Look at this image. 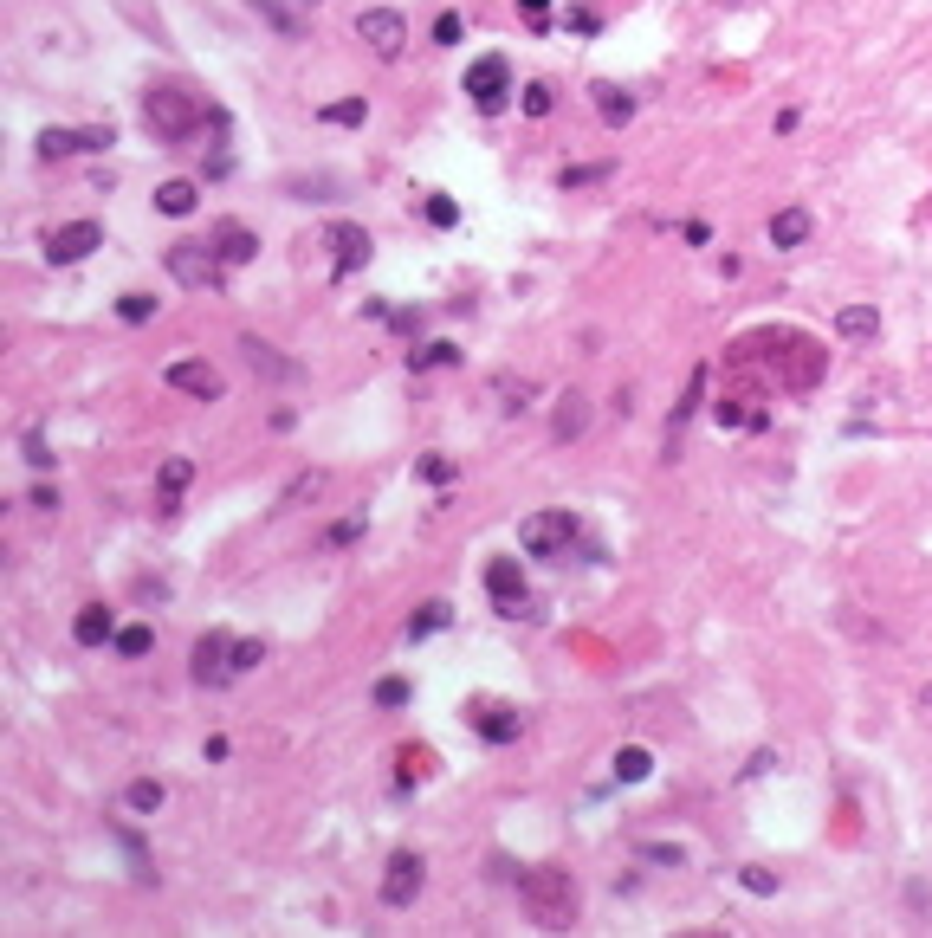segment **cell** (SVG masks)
<instances>
[{
	"label": "cell",
	"instance_id": "1",
	"mask_svg": "<svg viewBox=\"0 0 932 938\" xmlns=\"http://www.w3.org/2000/svg\"><path fill=\"white\" fill-rule=\"evenodd\" d=\"M208 117H221V110H208L188 85H149L143 91V123H149V136H162V143H188Z\"/></svg>",
	"mask_w": 932,
	"mask_h": 938
},
{
	"label": "cell",
	"instance_id": "2",
	"mask_svg": "<svg viewBox=\"0 0 932 938\" xmlns=\"http://www.w3.org/2000/svg\"><path fill=\"white\" fill-rule=\"evenodd\" d=\"M518 893H525L531 926H544V932H557V926H570V919H577V880H570V874H557V867L518 874Z\"/></svg>",
	"mask_w": 932,
	"mask_h": 938
},
{
	"label": "cell",
	"instance_id": "3",
	"mask_svg": "<svg viewBox=\"0 0 932 938\" xmlns=\"http://www.w3.org/2000/svg\"><path fill=\"white\" fill-rule=\"evenodd\" d=\"M577 531H583V518L564 512V505H551V512H531L518 524V550H525V557H564V550L577 544Z\"/></svg>",
	"mask_w": 932,
	"mask_h": 938
},
{
	"label": "cell",
	"instance_id": "4",
	"mask_svg": "<svg viewBox=\"0 0 932 938\" xmlns=\"http://www.w3.org/2000/svg\"><path fill=\"white\" fill-rule=\"evenodd\" d=\"M356 39H363L376 59H402L408 52V20L395 7H369V13H356Z\"/></svg>",
	"mask_w": 932,
	"mask_h": 938
},
{
	"label": "cell",
	"instance_id": "5",
	"mask_svg": "<svg viewBox=\"0 0 932 938\" xmlns=\"http://www.w3.org/2000/svg\"><path fill=\"white\" fill-rule=\"evenodd\" d=\"M421 880H428V861H421L415 848H395L389 854V867H382V906H415V893H421Z\"/></svg>",
	"mask_w": 932,
	"mask_h": 938
},
{
	"label": "cell",
	"instance_id": "6",
	"mask_svg": "<svg viewBox=\"0 0 932 938\" xmlns=\"http://www.w3.org/2000/svg\"><path fill=\"white\" fill-rule=\"evenodd\" d=\"M505 91H512V65H505L499 52H486V59L466 65V104H479V110H505Z\"/></svg>",
	"mask_w": 932,
	"mask_h": 938
},
{
	"label": "cell",
	"instance_id": "7",
	"mask_svg": "<svg viewBox=\"0 0 932 938\" xmlns=\"http://www.w3.org/2000/svg\"><path fill=\"white\" fill-rule=\"evenodd\" d=\"M98 246H104L98 220H72V227H52L46 233V259H52V266H78V259H91Z\"/></svg>",
	"mask_w": 932,
	"mask_h": 938
},
{
	"label": "cell",
	"instance_id": "8",
	"mask_svg": "<svg viewBox=\"0 0 932 938\" xmlns=\"http://www.w3.org/2000/svg\"><path fill=\"white\" fill-rule=\"evenodd\" d=\"M188 673H195L201 686H227V680H233V641H227L221 628L201 634V641L188 647Z\"/></svg>",
	"mask_w": 932,
	"mask_h": 938
},
{
	"label": "cell",
	"instance_id": "9",
	"mask_svg": "<svg viewBox=\"0 0 932 938\" xmlns=\"http://www.w3.org/2000/svg\"><path fill=\"white\" fill-rule=\"evenodd\" d=\"M162 376H169V389L195 395V402H221V395H227L221 369H214V363H201V356H175V363L162 369Z\"/></svg>",
	"mask_w": 932,
	"mask_h": 938
},
{
	"label": "cell",
	"instance_id": "10",
	"mask_svg": "<svg viewBox=\"0 0 932 938\" xmlns=\"http://www.w3.org/2000/svg\"><path fill=\"white\" fill-rule=\"evenodd\" d=\"M486 596H492V609H499V615H518V609H525V570H518L512 557H492L486 563Z\"/></svg>",
	"mask_w": 932,
	"mask_h": 938
},
{
	"label": "cell",
	"instance_id": "11",
	"mask_svg": "<svg viewBox=\"0 0 932 938\" xmlns=\"http://www.w3.org/2000/svg\"><path fill=\"white\" fill-rule=\"evenodd\" d=\"M39 156L59 162V156H78V149H111V123H91V130H39Z\"/></svg>",
	"mask_w": 932,
	"mask_h": 938
},
{
	"label": "cell",
	"instance_id": "12",
	"mask_svg": "<svg viewBox=\"0 0 932 938\" xmlns=\"http://www.w3.org/2000/svg\"><path fill=\"white\" fill-rule=\"evenodd\" d=\"M214 259L221 253H208V246H195V240H182L169 253V272H175V285H188V292H201V285H214Z\"/></svg>",
	"mask_w": 932,
	"mask_h": 938
},
{
	"label": "cell",
	"instance_id": "13",
	"mask_svg": "<svg viewBox=\"0 0 932 938\" xmlns=\"http://www.w3.org/2000/svg\"><path fill=\"white\" fill-rule=\"evenodd\" d=\"M324 240H331V253H337V272H356L369 259V233L356 227V220H331V233H324Z\"/></svg>",
	"mask_w": 932,
	"mask_h": 938
},
{
	"label": "cell",
	"instance_id": "14",
	"mask_svg": "<svg viewBox=\"0 0 932 938\" xmlns=\"http://www.w3.org/2000/svg\"><path fill=\"white\" fill-rule=\"evenodd\" d=\"M240 356L253 363V376H266V382H292V376H298L292 356H279L272 343H259V337H240Z\"/></svg>",
	"mask_w": 932,
	"mask_h": 938
},
{
	"label": "cell",
	"instance_id": "15",
	"mask_svg": "<svg viewBox=\"0 0 932 938\" xmlns=\"http://www.w3.org/2000/svg\"><path fill=\"white\" fill-rule=\"evenodd\" d=\"M214 253H221V266H246V259H259V233L240 227V220H227V227L214 233Z\"/></svg>",
	"mask_w": 932,
	"mask_h": 938
},
{
	"label": "cell",
	"instance_id": "16",
	"mask_svg": "<svg viewBox=\"0 0 932 938\" xmlns=\"http://www.w3.org/2000/svg\"><path fill=\"white\" fill-rule=\"evenodd\" d=\"M72 641H78V647H104V641H117V615L104 609V602L78 609V622H72Z\"/></svg>",
	"mask_w": 932,
	"mask_h": 938
},
{
	"label": "cell",
	"instance_id": "17",
	"mask_svg": "<svg viewBox=\"0 0 932 938\" xmlns=\"http://www.w3.org/2000/svg\"><path fill=\"white\" fill-rule=\"evenodd\" d=\"M195 208H201V188H195V182H182V175H175V182H156V214L188 220Z\"/></svg>",
	"mask_w": 932,
	"mask_h": 938
},
{
	"label": "cell",
	"instance_id": "18",
	"mask_svg": "<svg viewBox=\"0 0 932 938\" xmlns=\"http://www.w3.org/2000/svg\"><path fill=\"white\" fill-rule=\"evenodd\" d=\"M473 719H479V738H486V744H512L518 731H525V719L505 712V706H473Z\"/></svg>",
	"mask_w": 932,
	"mask_h": 938
},
{
	"label": "cell",
	"instance_id": "19",
	"mask_svg": "<svg viewBox=\"0 0 932 938\" xmlns=\"http://www.w3.org/2000/svg\"><path fill=\"white\" fill-rule=\"evenodd\" d=\"M835 330H842L848 343H874L881 337V311L874 305H848V311H835Z\"/></svg>",
	"mask_w": 932,
	"mask_h": 938
},
{
	"label": "cell",
	"instance_id": "20",
	"mask_svg": "<svg viewBox=\"0 0 932 938\" xmlns=\"http://www.w3.org/2000/svg\"><path fill=\"white\" fill-rule=\"evenodd\" d=\"M810 208H784V214H771V246H803L810 240Z\"/></svg>",
	"mask_w": 932,
	"mask_h": 938
},
{
	"label": "cell",
	"instance_id": "21",
	"mask_svg": "<svg viewBox=\"0 0 932 938\" xmlns=\"http://www.w3.org/2000/svg\"><path fill=\"white\" fill-rule=\"evenodd\" d=\"M589 98H596V110H602V123H609V130H622V123L635 117V98H628L622 85H596Z\"/></svg>",
	"mask_w": 932,
	"mask_h": 938
},
{
	"label": "cell",
	"instance_id": "22",
	"mask_svg": "<svg viewBox=\"0 0 932 938\" xmlns=\"http://www.w3.org/2000/svg\"><path fill=\"white\" fill-rule=\"evenodd\" d=\"M699 395H706V363H693V376H687V395H680V408H674V427H667V453L680 447V427H687V415L699 408Z\"/></svg>",
	"mask_w": 932,
	"mask_h": 938
},
{
	"label": "cell",
	"instance_id": "23",
	"mask_svg": "<svg viewBox=\"0 0 932 938\" xmlns=\"http://www.w3.org/2000/svg\"><path fill=\"white\" fill-rule=\"evenodd\" d=\"M648 770H654L648 744H622V751H615V783H648Z\"/></svg>",
	"mask_w": 932,
	"mask_h": 938
},
{
	"label": "cell",
	"instance_id": "24",
	"mask_svg": "<svg viewBox=\"0 0 932 938\" xmlns=\"http://www.w3.org/2000/svg\"><path fill=\"white\" fill-rule=\"evenodd\" d=\"M447 622H454V609H447V602H421V609L408 615V641H428V634H441Z\"/></svg>",
	"mask_w": 932,
	"mask_h": 938
},
{
	"label": "cell",
	"instance_id": "25",
	"mask_svg": "<svg viewBox=\"0 0 932 938\" xmlns=\"http://www.w3.org/2000/svg\"><path fill=\"white\" fill-rule=\"evenodd\" d=\"M188 479H195V460H162V512H175V499L188 492Z\"/></svg>",
	"mask_w": 932,
	"mask_h": 938
},
{
	"label": "cell",
	"instance_id": "26",
	"mask_svg": "<svg viewBox=\"0 0 932 938\" xmlns=\"http://www.w3.org/2000/svg\"><path fill=\"white\" fill-rule=\"evenodd\" d=\"M318 117L337 123V130H363V123H369V104H363V98H337V104H324Z\"/></svg>",
	"mask_w": 932,
	"mask_h": 938
},
{
	"label": "cell",
	"instance_id": "27",
	"mask_svg": "<svg viewBox=\"0 0 932 938\" xmlns=\"http://www.w3.org/2000/svg\"><path fill=\"white\" fill-rule=\"evenodd\" d=\"M111 647H117L123 660H143L149 647H156V628H149V622H130V628H117V641H111Z\"/></svg>",
	"mask_w": 932,
	"mask_h": 938
},
{
	"label": "cell",
	"instance_id": "28",
	"mask_svg": "<svg viewBox=\"0 0 932 938\" xmlns=\"http://www.w3.org/2000/svg\"><path fill=\"white\" fill-rule=\"evenodd\" d=\"M162 796H169V790H162V783H156V777H136V783H130V790H123V803H130V809H136V816H149V809H162Z\"/></svg>",
	"mask_w": 932,
	"mask_h": 938
},
{
	"label": "cell",
	"instance_id": "29",
	"mask_svg": "<svg viewBox=\"0 0 932 938\" xmlns=\"http://www.w3.org/2000/svg\"><path fill=\"white\" fill-rule=\"evenodd\" d=\"M583 415H589V402H583V395H564V408H557V440H577L583 427H589Z\"/></svg>",
	"mask_w": 932,
	"mask_h": 938
},
{
	"label": "cell",
	"instance_id": "30",
	"mask_svg": "<svg viewBox=\"0 0 932 938\" xmlns=\"http://www.w3.org/2000/svg\"><path fill=\"white\" fill-rule=\"evenodd\" d=\"M408 699H415V680H402V673H389V680H376V706H382V712L408 706Z\"/></svg>",
	"mask_w": 932,
	"mask_h": 938
},
{
	"label": "cell",
	"instance_id": "31",
	"mask_svg": "<svg viewBox=\"0 0 932 938\" xmlns=\"http://www.w3.org/2000/svg\"><path fill=\"white\" fill-rule=\"evenodd\" d=\"M454 363H460V350H454V343H421L408 369H454Z\"/></svg>",
	"mask_w": 932,
	"mask_h": 938
},
{
	"label": "cell",
	"instance_id": "32",
	"mask_svg": "<svg viewBox=\"0 0 932 938\" xmlns=\"http://www.w3.org/2000/svg\"><path fill=\"white\" fill-rule=\"evenodd\" d=\"M117 317H123V324H149V317H156V298L123 292V298H117Z\"/></svg>",
	"mask_w": 932,
	"mask_h": 938
},
{
	"label": "cell",
	"instance_id": "33",
	"mask_svg": "<svg viewBox=\"0 0 932 938\" xmlns=\"http://www.w3.org/2000/svg\"><path fill=\"white\" fill-rule=\"evenodd\" d=\"M363 524H369L363 512H350V518H337V524H331V531H324V544H331V550H344V544H356V537H363Z\"/></svg>",
	"mask_w": 932,
	"mask_h": 938
},
{
	"label": "cell",
	"instance_id": "34",
	"mask_svg": "<svg viewBox=\"0 0 932 938\" xmlns=\"http://www.w3.org/2000/svg\"><path fill=\"white\" fill-rule=\"evenodd\" d=\"M421 479H428V486H447V479H454V460H447V453H421V466H415Z\"/></svg>",
	"mask_w": 932,
	"mask_h": 938
},
{
	"label": "cell",
	"instance_id": "35",
	"mask_svg": "<svg viewBox=\"0 0 932 938\" xmlns=\"http://www.w3.org/2000/svg\"><path fill=\"white\" fill-rule=\"evenodd\" d=\"M259 660H266V641H233V680H240V673H253Z\"/></svg>",
	"mask_w": 932,
	"mask_h": 938
},
{
	"label": "cell",
	"instance_id": "36",
	"mask_svg": "<svg viewBox=\"0 0 932 938\" xmlns=\"http://www.w3.org/2000/svg\"><path fill=\"white\" fill-rule=\"evenodd\" d=\"M421 214H428L434 227H454V220H460V208H454V195H428V201H421Z\"/></svg>",
	"mask_w": 932,
	"mask_h": 938
},
{
	"label": "cell",
	"instance_id": "37",
	"mask_svg": "<svg viewBox=\"0 0 932 938\" xmlns=\"http://www.w3.org/2000/svg\"><path fill=\"white\" fill-rule=\"evenodd\" d=\"M20 447H26V466H33V473H52V453H46V434H39V427L20 440Z\"/></svg>",
	"mask_w": 932,
	"mask_h": 938
},
{
	"label": "cell",
	"instance_id": "38",
	"mask_svg": "<svg viewBox=\"0 0 932 938\" xmlns=\"http://www.w3.org/2000/svg\"><path fill=\"white\" fill-rule=\"evenodd\" d=\"M738 880H745V893H758V900H771V893H777V874H771V867H745Z\"/></svg>",
	"mask_w": 932,
	"mask_h": 938
},
{
	"label": "cell",
	"instance_id": "39",
	"mask_svg": "<svg viewBox=\"0 0 932 938\" xmlns=\"http://www.w3.org/2000/svg\"><path fill=\"white\" fill-rule=\"evenodd\" d=\"M602 175H609V162H589V169H564L557 182L564 188H589V182H602Z\"/></svg>",
	"mask_w": 932,
	"mask_h": 938
},
{
	"label": "cell",
	"instance_id": "40",
	"mask_svg": "<svg viewBox=\"0 0 932 938\" xmlns=\"http://www.w3.org/2000/svg\"><path fill=\"white\" fill-rule=\"evenodd\" d=\"M253 13H266V20L279 26V33H298V20H292V13L279 7V0H253Z\"/></svg>",
	"mask_w": 932,
	"mask_h": 938
},
{
	"label": "cell",
	"instance_id": "41",
	"mask_svg": "<svg viewBox=\"0 0 932 938\" xmlns=\"http://www.w3.org/2000/svg\"><path fill=\"white\" fill-rule=\"evenodd\" d=\"M525 117H551V85H525Z\"/></svg>",
	"mask_w": 932,
	"mask_h": 938
},
{
	"label": "cell",
	"instance_id": "42",
	"mask_svg": "<svg viewBox=\"0 0 932 938\" xmlns=\"http://www.w3.org/2000/svg\"><path fill=\"white\" fill-rule=\"evenodd\" d=\"M434 46H460V13H441V20H434Z\"/></svg>",
	"mask_w": 932,
	"mask_h": 938
},
{
	"label": "cell",
	"instance_id": "43",
	"mask_svg": "<svg viewBox=\"0 0 932 938\" xmlns=\"http://www.w3.org/2000/svg\"><path fill=\"white\" fill-rule=\"evenodd\" d=\"M499 402H518V408H525V402H531V382H499Z\"/></svg>",
	"mask_w": 932,
	"mask_h": 938
},
{
	"label": "cell",
	"instance_id": "44",
	"mask_svg": "<svg viewBox=\"0 0 932 938\" xmlns=\"http://www.w3.org/2000/svg\"><path fill=\"white\" fill-rule=\"evenodd\" d=\"M26 505H33V512H59V492H52V486H33V499H26Z\"/></svg>",
	"mask_w": 932,
	"mask_h": 938
},
{
	"label": "cell",
	"instance_id": "45",
	"mask_svg": "<svg viewBox=\"0 0 932 938\" xmlns=\"http://www.w3.org/2000/svg\"><path fill=\"white\" fill-rule=\"evenodd\" d=\"M518 7H525V20H531V26L551 20V0H518Z\"/></svg>",
	"mask_w": 932,
	"mask_h": 938
},
{
	"label": "cell",
	"instance_id": "46",
	"mask_svg": "<svg viewBox=\"0 0 932 938\" xmlns=\"http://www.w3.org/2000/svg\"><path fill=\"white\" fill-rule=\"evenodd\" d=\"M926 706H932V686H926Z\"/></svg>",
	"mask_w": 932,
	"mask_h": 938
}]
</instances>
